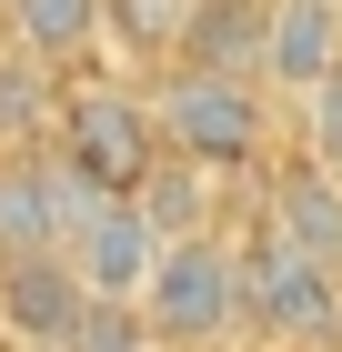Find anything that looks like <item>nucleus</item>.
<instances>
[{
  "mask_svg": "<svg viewBox=\"0 0 342 352\" xmlns=\"http://www.w3.org/2000/svg\"><path fill=\"white\" fill-rule=\"evenodd\" d=\"M151 81V121L161 151H191L222 182H262V162L292 141V101L262 81V71H211V60H161L141 71Z\"/></svg>",
  "mask_w": 342,
  "mask_h": 352,
  "instance_id": "nucleus-1",
  "label": "nucleus"
},
{
  "mask_svg": "<svg viewBox=\"0 0 342 352\" xmlns=\"http://www.w3.org/2000/svg\"><path fill=\"white\" fill-rule=\"evenodd\" d=\"M242 342L252 352H342V262L282 242L242 201Z\"/></svg>",
  "mask_w": 342,
  "mask_h": 352,
  "instance_id": "nucleus-2",
  "label": "nucleus"
},
{
  "mask_svg": "<svg viewBox=\"0 0 342 352\" xmlns=\"http://www.w3.org/2000/svg\"><path fill=\"white\" fill-rule=\"evenodd\" d=\"M141 322L161 352H252L242 342V232H171L141 282Z\"/></svg>",
  "mask_w": 342,
  "mask_h": 352,
  "instance_id": "nucleus-3",
  "label": "nucleus"
},
{
  "mask_svg": "<svg viewBox=\"0 0 342 352\" xmlns=\"http://www.w3.org/2000/svg\"><path fill=\"white\" fill-rule=\"evenodd\" d=\"M61 162H81L101 191H141V171L161 162V121H151V81L141 71H61V111H51Z\"/></svg>",
  "mask_w": 342,
  "mask_h": 352,
  "instance_id": "nucleus-4",
  "label": "nucleus"
},
{
  "mask_svg": "<svg viewBox=\"0 0 342 352\" xmlns=\"http://www.w3.org/2000/svg\"><path fill=\"white\" fill-rule=\"evenodd\" d=\"M91 201H101V182H91L81 162H61V141H21V151H0V252L71 242Z\"/></svg>",
  "mask_w": 342,
  "mask_h": 352,
  "instance_id": "nucleus-5",
  "label": "nucleus"
},
{
  "mask_svg": "<svg viewBox=\"0 0 342 352\" xmlns=\"http://www.w3.org/2000/svg\"><path fill=\"white\" fill-rule=\"evenodd\" d=\"M252 212L282 232V242L322 252V262H342V171L322 162V151H302V141H282L262 162V182H252Z\"/></svg>",
  "mask_w": 342,
  "mask_h": 352,
  "instance_id": "nucleus-6",
  "label": "nucleus"
},
{
  "mask_svg": "<svg viewBox=\"0 0 342 352\" xmlns=\"http://www.w3.org/2000/svg\"><path fill=\"white\" fill-rule=\"evenodd\" d=\"M81 292H91V282L71 272V252H61V242L0 252V342H10V352H51L61 332H71Z\"/></svg>",
  "mask_w": 342,
  "mask_h": 352,
  "instance_id": "nucleus-7",
  "label": "nucleus"
},
{
  "mask_svg": "<svg viewBox=\"0 0 342 352\" xmlns=\"http://www.w3.org/2000/svg\"><path fill=\"white\" fill-rule=\"evenodd\" d=\"M61 252H71V272L91 282V292H141L151 262H161V232H151V212H141L131 191H101Z\"/></svg>",
  "mask_w": 342,
  "mask_h": 352,
  "instance_id": "nucleus-8",
  "label": "nucleus"
},
{
  "mask_svg": "<svg viewBox=\"0 0 342 352\" xmlns=\"http://www.w3.org/2000/svg\"><path fill=\"white\" fill-rule=\"evenodd\" d=\"M332 71H342V0H272L262 10V81L282 101H302Z\"/></svg>",
  "mask_w": 342,
  "mask_h": 352,
  "instance_id": "nucleus-9",
  "label": "nucleus"
},
{
  "mask_svg": "<svg viewBox=\"0 0 342 352\" xmlns=\"http://www.w3.org/2000/svg\"><path fill=\"white\" fill-rule=\"evenodd\" d=\"M141 212H151V232L171 242V232H222V221H242V201H252V182H222L211 162H191V151H161L151 171H141L131 191Z\"/></svg>",
  "mask_w": 342,
  "mask_h": 352,
  "instance_id": "nucleus-10",
  "label": "nucleus"
},
{
  "mask_svg": "<svg viewBox=\"0 0 342 352\" xmlns=\"http://www.w3.org/2000/svg\"><path fill=\"white\" fill-rule=\"evenodd\" d=\"M191 10L202 0H101V51L121 71H161V60H182Z\"/></svg>",
  "mask_w": 342,
  "mask_h": 352,
  "instance_id": "nucleus-11",
  "label": "nucleus"
},
{
  "mask_svg": "<svg viewBox=\"0 0 342 352\" xmlns=\"http://www.w3.org/2000/svg\"><path fill=\"white\" fill-rule=\"evenodd\" d=\"M10 41L51 71L101 60V0H10Z\"/></svg>",
  "mask_w": 342,
  "mask_h": 352,
  "instance_id": "nucleus-12",
  "label": "nucleus"
},
{
  "mask_svg": "<svg viewBox=\"0 0 342 352\" xmlns=\"http://www.w3.org/2000/svg\"><path fill=\"white\" fill-rule=\"evenodd\" d=\"M51 352H151V322H141V292H81L71 332Z\"/></svg>",
  "mask_w": 342,
  "mask_h": 352,
  "instance_id": "nucleus-13",
  "label": "nucleus"
},
{
  "mask_svg": "<svg viewBox=\"0 0 342 352\" xmlns=\"http://www.w3.org/2000/svg\"><path fill=\"white\" fill-rule=\"evenodd\" d=\"M292 141H302V151H322V162L342 171V71H332V81H312L302 101H292Z\"/></svg>",
  "mask_w": 342,
  "mask_h": 352,
  "instance_id": "nucleus-14",
  "label": "nucleus"
},
{
  "mask_svg": "<svg viewBox=\"0 0 342 352\" xmlns=\"http://www.w3.org/2000/svg\"><path fill=\"white\" fill-rule=\"evenodd\" d=\"M0 41H10V0H0Z\"/></svg>",
  "mask_w": 342,
  "mask_h": 352,
  "instance_id": "nucleus-15",
  "label": "nucleus"
},
{
  "mask_svg": "<svg viewBox=\"0 0 342 352\" xmlns=\"http://www.w3.org/2000/svg\"><path fill=\"white\" fill-rule=\"evenodd\" d=\"M151 352H161V342H151Z\"/></svg>",
  "mask_w": 342,
  "mask_h": 352,
  "instance_id": "nucleus-16",
  "label": "nucleus"
}]
</instances>
